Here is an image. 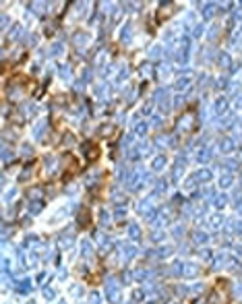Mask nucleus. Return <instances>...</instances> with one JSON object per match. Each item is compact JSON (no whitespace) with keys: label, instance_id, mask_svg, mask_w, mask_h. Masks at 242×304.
Returning <instances> with one entry per match:
<instances>
[{"label":"nucleus","instance_id":"f257e3e1","mask_svg":"<svg viewBox=\"0 0 242 304\" xmlns=\"http://www.w3.org/2000/svg\"><path fill=\"white\" fill-rule=\"evenodd\" d=\"M226 106H228V99H226V97H217V99H215V104H213V112L219 116V114H224V112H226Z\"/></svg>","mask_w":242,"mask_h":304},{"label":"nucleus","instance_id":"f03ea898","mask_svg":"<svg viewBox=\"0 0 242 304\" xmlns=\"http://www.w3.org/2000/svg\"><path fill=\"white\" fill-rule=\"evenodd\" d=\"M166 168V155H157L153 162H151V170L153 172H160V170H163Z\"/></svg>","mask_w":242,"mask_h":304},{"label":"nucleus","instance_id":"7ed1b4c3","mask_svg":"<svg viewBox=\"0 0 242 304\" xmlns=\"http://www.w3.org/2000/svg\"><path fill=\"white\" fill-rule=\"evenodd\" d=\"M195 178H197V182H209L213 178V174L209 172V170H199V172L195 174Z\"/></svg>","mask_w":242,"mask_h":304},{"label":"nucleus","instance_id":"20e7f679","mask_svg":"<svg viewBox=\"0 0 242 304\" xmlns=\"http://www.w3.org/2000/svg\"><path fill=\"white\" fill-rule=\"evenodd\" d=\"M197 273H199V267L197 265H193V263H186L184 265V275L186 277H197Z\"/></svg>","mask_w":242,"mask_h":304},{"label":"nucleus","instance_id":"39448f33","mask_svg":"<svg viewBox=\"0 0 242 304\" xmlns=\"http://www.w3.org/2000/svg\"><path fill=\"white\" fill-rule=\"evenodd\" d=\"M172 275H184V263L174 261L172 263Z\"/></svg>","mask_w":242,"mask_h":304},{"label":"nucleus","instance_id":"423d86ee","mask_svg":"<svg viewBox=\"0 0 242 304\" xmlns=\"http://www.w3.org/2000/svg\"><path fill=\"white\" fill-rule=\"evenodd\" d=\"M48 129V122H43L41 120L40 124H35V129H33V134H35V139H41V134H43V130Z\"/></svg>","mask_w":242,"mask_h":304},{"label":"nucleus","instance_id":"0eeeda50","mask_svg":"<svg viewBox=\"0 0 242 304\" xmlns=\"http://www.w3.org/2000/svg\"><path fill=\"white\" fill-rule=\"evenodd\" d=\"M128 234H130V238H132V240H139V238H141V230H139V225H137V223H130Z\"/></svg>","mask_w":242,"mask_h":304},{"label":"nucleus","instance_id":"6e6552de","mask_svg":"<svg viewBox=\"0 0 242 304\" xmlns=\"http://www.w3.org/2000/svg\"><path fill=\"white\" fill-rule=\"evenodd\" d=\"M17 290H19L21 294H27V292L31 290V281H29V279H23L21 283H17Z\"/></svg>","mask_w":242,"mask_h":304},{"label":"nucleus","instance_id":"1a4fd4ad","mask_svg":"<svg viewBox=\"0 0 242 304\" xmlns=\"http://www.w3.org/2000/svg\"><path fill=\"white\" fill-rule=\"evenodd\" d=\"M232 149H234V141H232V139H224V141H221V151H224V153H230Z\"/></svg>","mask_w":242,"mask_h":304},{"label":"nucleus","instance_id":"9d476101","mask_svg":"<svg viewBox=\"0 0 242 304\" xmlns=\"http://www.w3.org/2000/svg\"><path fill=\"white\" fill-rule=\"evenodd\" d=\"M226 203H228V197H226V195H217V197H215V201H213V205H215L217 209L226 207Z\"/></svg>","mask_w":242,"mask_h":304},{"label":"nucleus","instance_id":"9b49d317","mask_svg":"<svg viewBox=\"0 0 242 304\" xmlns=\"http://www.w3.org/2000/svg\"><path fill=\"white\" fill-rule=\"evenodd\" d=\"M193 242H195V244H205V242H207V234H205V232H195Z\"/></svg>","mask_w":242,"mask_h":304},{"label":"nucleus","instance_id":"f8f14e48","mask_svg":"<svg viewBox=\"0 0 242 304\" xmlns=\"http://www.w3.org/2000/svg\"><path fill=\"white\" fill-rule=\"evenodd\" d=\"M203 15H205V19H211V17L215 15V4H205Z\"/></svg>","mask_w":242,"mask_h":304},{"label":"nucleus","instance_id":"ddd939ff","mask_svg":"<svg viewBox=\"0 0 242 304\" xmlns=\"http://www.w3.org/2000/svg\"><path fill=\"white\" fill-rule=\"evenodd\" d=\"M81 248H83V257H87V259H89V257H91V253H93V250H91V244H89L87 240H83V242H81Z\"/></svg>","mask_w":242,"mask_h":304},{"label":"nucleus","instance_id":"4468645a","mask_svg":"<svg viewBox=\"0 0 242 304\" xmlns=\"http://www.w3.org/2000/svg\"><path fill=\"white\" fill-rule=\"evenodd\" d=\"M130 31H132L130 23H128V25H124V29H122V33H120V40H122V42H128V35H130Z\"/></svg>","mask_w":242,"mask_h":304},{"label":"nucleus","instance_id":"2eb2a0df","mask_svg":"<svg viewBox=\"0 0 242 304\" xmlns=\"http://www.w3.org/2000/svg\"><path fill=\"white\" fill-rule=\"evenodd\" d=\"M161 52H163V50H161L160 46H155V48H151V52H149V58H151V60H157V58H160V56H161Z\"/></svg>","mask_w":242,"mask_h":304},{"label":"nucleus","instance_id":"dca6fc26","mask_svg":"<svg viewBox=\"0 0 242 304\" xmlns=\"http://www.w3.org/2000/svg\"><path fill=\"white\" fill-rule=\"evenodd\" d=\"M219 186L221 188H228V186H232V176H221V180H219Z\"/></svg>","mask_w":242,"mask_h":304},{"label":"nucleus","instance_id":"f3484780","mask_svg":"<svg viewBox=\"0 0 242 304\" xmlns=\"http://www.w3.org/2000/svg\"><path fill=\"white\" fill-rule=\"evenodd\" d=\"M135 255H137V248H135V246H126V244H124V257H126V259H132Z\"/></svg>","mask_w":242,"mask_h":304},{"label":"nucleus","instance_id":"a211bd4d","mask_svg":"<svg viewBox=\"0 0 242 304\" xmlns=\"http://www.w3.org/2000/svg\"><path fill=\"white\" fill-rule=\"evenodd\" d=\"M75 43H77L79 48L85 46V43H87V35H85V33H77V35H75Z\"/></svg>","mask_w":242,"mask_h":304},{"label":"nucleus","instance_id":"6ab92c4d","mask_svg":"<svg viewBox=\"0 0 242 304\" xmlns=\"http://www.w3.org/2000/svg\"><path fill=\"white\" fill-rule=\"evenodd\" d=\"M217 62H219L221 66H228V64H230V56H228L226 52H221V54H219V58H217Z\"/></svg>","mask_w":242,"mask_h":304},{"label":"nucleus","instance_id":"aec40b11","mask_svg":"<svg viewBox=\"0 0 242 304\" xmlns=\"http://www.w3.org/2000/svg\"><path fill=\"white\" fill-rule=\"evenodd\" d=\"M228 89H230V97H236L240 93V83H232V87H228Z\"/></svg>","mask_w":242,"mask_h":304},{"label":"nucleus","instance_id":"412c9836","mask_svg":"<svg viewBox=\"0 0 242 304\" xmlns=\"http://www.w3.org/2000/svg\"><path fill=\"white\" fill-rule=\"evenodd\" d=\"M89 304H102V298H99L97 292H91L89 294Z\"/></svg>","mask_w":242,"mask_h":304},{"label":"nucleus","instance_id":"4be33fe9","mask_svg":"<svg viewBox=\"0 0 242 304\" xmlns=\"http://www.w3.org/2000/svg\"><path fill=\"white\" fill-rule=\"evenodd\" d=\"M62 50H64V46L58 42V43H54V46H52V50H50V52H52L54 56H58V54H62Z\"/></svg>","mask_w":242,"mask_h":304},{"label":"nucleus","instance_id":"5701e85b","mask_svg":"<svg viewBox=\"0 0 242 304\" xmlns=\"http://www.w3.org/2000/svg\"><path fill=\"white\" fill-rule=\"evenodd\" d=\"M188 85H191V81H188V79H178V81H176V89H178V91H180V89H184V87H188Z\"/></svg>","mask_w":242,"mask_h":304},{"label":"nucleus","instance_id":"b1692460","mask_svg":"<svg viewBox=\"0 0 242 304\" xmlns=\"http://www.w3.org/2000/svg\"><path fill=\"white\" fill-rule=\"evenodd\" d=\"M147 129H149V124H147V122H139L135 130H137L139 134H145V132H147Z\"/></svg>","mask_w":242,"mask_h":304},{"label":"nucleus","instance_id":"393cba45","mask_svg":"<svg viewBox=\"0 0 242 304\" xmlns=\"http://www.w3.org/2000/svg\"><path fill=\"white\" fill-rule=\"evenodd\" d=\"M41 292H43V298H48V300H52V298H54V290H50L48 286H43V290H41Z\"/></svg>","mask_w":242,"mask_h":304},{"label":"nucleus","instance_id":"a878e982","mask_svg":"<svg viewBox=\"0 0 242 304\" xmlns=\"http://www.w3.org/2000/svg\"><path fill=\"white\" fill-rule=\"evenodd\" d=\"M219 221H221V217H219V215H211V217H209V225H213V228H217Z\"/></svg>","mask_w":242,"mask_h":304},{"label":"nucleus","instance_id":"bb28decb","mask_svg":"<svg viewBox=\"0 0 242 304\" xmlns=\"http://www.w3.org/2000/svg\"><path fill=\"white\" fill-rule=\"evenodd\" d=\"M170 253H172V248H170V246H163V248H160V250H157V257H161V259H163V257H168Z\"/></svg>","mask_w":242,"mask_h":304},{"label":"nucleus","instance_id":"cd10ccee","mask_svg":"<svg viewBox=\"0 0 242 304\" xmlns=\"http://www.w3.org/2000/svg\"><path fill=\"white\" fill-rule=\"evenodd\" d=\"M163 238H166L163 232H153V238H151V240H153V242H160V240H163Z\"/></svg>","mask_w":242,"mask_h":304},{"label":"nucleus","instance_id":"c85d7f7f","mask_svg":"<svg viewBox=\"0 0 242 304\" xmlns=\"http://www.w3.org/2000/svg\"><path fill=\"white\" fill-rule=\"evenodd\" d=\"M2 159H4V164H8V162H10V151H8L6 147L2 149Z\"/></svg>","mask_w":242,"mask_h":304},{"label":"nucleus","instance_id":"c756f323","mask_svg":"<svg viewBox=\"0 0 242 304\" xmlns=\"http://www.w3.org/2000/svg\"><path fill=\"white\" fill-rule=\"evenodd\" d=\"M221 263H224V255H217V259H215V263H213V269H219Z\"/></svg>","mask_w":242,"mask_h":304},{"label":"nucleus","instance_id":"7c9ffc66","mask_svg":"<svg viewBox=\"0 0 242 304\" xmlns=\"http://www.w3.org/2000/svg\"><path fill=\"white\" fill-rule=\"evenodd\" d=\"M21 153H23V155H25V157H29V153H31V147H29V145H27V143H25V145H23V147H21Z\"/></svg>","mask_w":242,"mask_h":304},{"label":"nucleus","instance_id":"2f4dec72","mask_svg":"<svg viewBox=\"0 0 242 304\" xmlns=\"http://www.w3.org/2000/svg\"><path fill=\"white\" fill-rule=\"evenodd\" d=\"M15 197H17V188H13V190L4 197V203H8V201H10V199H15Z\"/></svg>","mask_w":242,"mask_h":304},{"label":"nucleus","instance_id":"473e14b6","mask_svg":"<svg viewBox=\"0 0 242 304\" xmlns=\"http://www.w3.org/2000/svg\"><path fill=\"white\" fill-rule=\"evenodd\" d=\"M29 211H31V213H40V211H41V203H33V207H29Z\"/></svg>","mask_w":242,"mask_h":304},{"label":"nucleus","instance_id":"72a5a7b5","mask_svg":"<svg viewBox=\"0 0 242 304\" xmlns=\"http://www.w3.org/2000/svg\"><path fill=\"white\" fill-rule=\"evenodd\" d=\"M19 35H21V27H19V25H17V27H15V29H13V31H10V37H13V40H15V37H19Z\"/></svg>","mask_w":242,"mask_h":304},{"label":"nucleus","instance_id":"f704fd0d","mask_svg":"<svg viewBox=\"0 0 242 304\" xmlns=\"http://www.w3.org/2000/svg\"><path fill=\"white\" fill-rule=\"evenodd\" d=\"M135 279H145V269H137V273H135Z\"/></svg>","mask_w":242,"mask_h":304},{"label":"nucleus","instance_id":"c9c22d12","mask_svg":"<svg viewBox=\"0 0 242 304\" xmlns=\"http://www.w3.org/2000/svg\"><path fill=\"white\" fill-rule=\"evenodd\" d=\"M60 77H62V79H68V77H71V75H68V68H66V66H62V68H60Z\"/></svg>","mask_w":242,"mask_h":304},{"label":"nucleus","instance_id":"e433bc0d","mask_svg":"<svg viewBox=\"0 0 242 304\" xmlns=\"http://www.w3.org/2000/svg\"><path fill=\"white\" fill-rule=\"evenodd\" d=\"M182 234H184V228L182 225H176L174 228V236H182Z\"/></svg>","mask_w":242,"mask_h":304},{"label":"nucleus","instance_id":"4c0bfd02","mask_svg":"<svg viewBox=\"0 0 242 304\" xmlns=\"http://www.w3.org/2000/svg\"><path fill=\"white\" fill-rule=\"evenodd\" d=\"M201 33H203V27H201V25H197V27L193 29V35H195V37H199Z\"/></svg>","mask_w":242,"mask_h":304},{"label":"nucleus","instance_id":"58836bf2","mask_svg":"<svg viewBox=\"0 0 242 304\" xmlns=\"http://www.w3.org/2000/svg\"><path fill=\"white\" fill-rule=\"evenodd\" d=\"M151 124H153V126H161V118L160 116H153V118H151Z\"/></svg>","mask_w":242,"mask_h":304},{"label":"nucleus","instance_id":"ea45409f","mask_svg":"<svg viewBox=\"0 0 242 304\" xmlns=\"http://www.w3.org/2000/svg\"><path fill=\"white\" fill-rule=\"evenodd\" d=\"M236 166H238L236 162H230V159L226 162V168H228V170H236Z\"/></svg>","mask_w":242,"mask_h":304},{"label":"nucleus","instance_id":"a19ab883","mask_svg":"<svg viewBox=\"0 0 242 304\" xmlns=\"http://www.w3.org/2000/svg\"><path fill=\"white\" fill-rule=\"evenodd\" d=\"M35 40H38V35H29L27 37V46H35Z\"/></svg>","mask_w":242,"mask_h":304},{"label":"nucleus","instance_id":"79ce46f5","mask_svg":"<svg viewBox=\"0 0 242 304\" xmlns=\"http://www.w3.org/2000/svg\"><path fill=\"white\" fill-rule=\"evenodd\" d=\"M108 219H110V215H108V211H102V223H104V225L108 223Z\"/></svg>","mask_w":242,"mask_h":304},{"label":"nucleus","instance_id":"37998d69","mask_svg":"<svg viewBox=\"0 0 242 304\" xmlns=\"http://www.w3.org/2000/svg\"><path fill=\"white\" fill-rule=\"evenodd\" d=\"M209 257H211V250L203 248V250H201V259H209Z\"/></svg>","mask_w":242,"mask_h":304},{"label":"nucleus","instance_id":"c03bdc74","mask_svg":"<svg viewBox=\"0 0 242 304\" xmlns=\"http://www.w3.org/2000/svg\"><path fill=\"white\" fill-rule=\"evenodd\" d=\"M182 101H184L182 97H176V99H174V106H176V108H180V106H182Z\"/></svg>","mask_w":242,"mask_h":304},{"label":"nucleus","instance_id":"a18cd8bd","mask_svg":"<svg viewBox=\"0 0 242 304\" xmlns=\"http://www.w3.org/2000/svg\"><path fill=\"white\" fill-rule=\"evenodd\" d=\"M176 292H178V294H180V296H184V294H186V286H180V288H178V290H176Z\"/></svg>","mask_w":242,"mask_h":304},{"label":"nucleus","instance_id":"49530a36","mask_svg":"<svg viewBox=\"0 0 242 304\" xmlns=\"http://www.w3.org/2000/svg\"><path fill=\"white\" fill-rule=\"evenodd\" d=\"M6 25H8V17L4 15V17H2V29H6Z\"/></svg>","mask_w":242,"mask_h":304},{"label":"nucleus","instance_id":"de8ad7c7","mask_svg":"<svg viewBox=\"0 0 242 304\" xmlns=\"http://www.w3.org/2000/svg\"><path fill=\"white\" fill-rule=\"evenodd\" d=\"M168 73H170V66H168V64H166V66H161V75H168Z\"/></svg>","mask_w":242,"mask_h":304},{"label":"nucleus","instance_id":"09e8293b","mask_svg":"<svg viewBox=\"0 0 242 304\" xmlns=\"http://www.w3.org/2000/svg\"><path fill=\"white\" fill-rule=\"evenodd\" d=\"M234 294H242V283H238V286H236V290H234Z\"/></svg>","mask_w":242,"mask_h":304},{"label":"nucleus","instance_id":"8fccbe9b","mask_svg":"<svg viewBox=\"0 0 242 304\" xmlns=\"http://www.w3.org/2000/svg\"><path fill=\"white\" fill-rule=\"evenodd\" d=\"M143 298V292H135V300H141Z\"/></svg>","mask_w":242,"mask_h":304},{"label":"nucleus","instance_id":"3c124183","mask_svg":"<svg viewBox=\"0 0 242 304\" xmlns=\"http://www.w3.org/2000/svg\"><path fill=\"white\" fill-rule=\"evenodd\" d=\"M236 108H242V93H240V97L236 99Z\"/></svg>","mask_w":242,"mask_h":304},{"label":"nucleus","instance_id":"603ef678","mask_svg":"<svg viewBox=\"0 0 242 304\" xmlns=\"http://www.w3.org/2000/svg\"><path fill=\"white\" fill-rule=\"evenodd\" d=\"M2 269H4V271H8V261H6V259L2 261Z\"/></svg>","mask_w":242,"mask_h":304},{"label":"nucleus","instance_id":"864d4df0","mask_svg":"<svg viewBox=\"0 0 242 304\" xmlns=\"http://www.w3.org/2000/svg\"><path fill=\"white\" fill-rule=\"evenodd\" d=\"M29 304H33V302H29Z\"/></svg>","mask_w":242,"mask_h":304},{"label":"nucleus","instance_id":"5fc2aeb1","mask_svg":"<svg viewBox=\"0 0 242 304\" xmlns=\"http://www.w3.org/2000/svg\"><path fill=\"white\" fill-rule=\"evenodd\" d=\"M126 304H130V302H126Z\"/></svg>","mask_w":242,"mask_h":304},{"label":"nucleus","instance_id":"6e6d98bb","mask_svg":"<svg viewBox=\"0 0 242 304\" xmlns=\"http://www.w3.org/2000/svg\"><path fill=\"white\" fill-rule=\"evenodd\" d=\"M62 304H64V302H62Z\"/></svg>","mask_w":242,"mask_h":304}]
</instances>
